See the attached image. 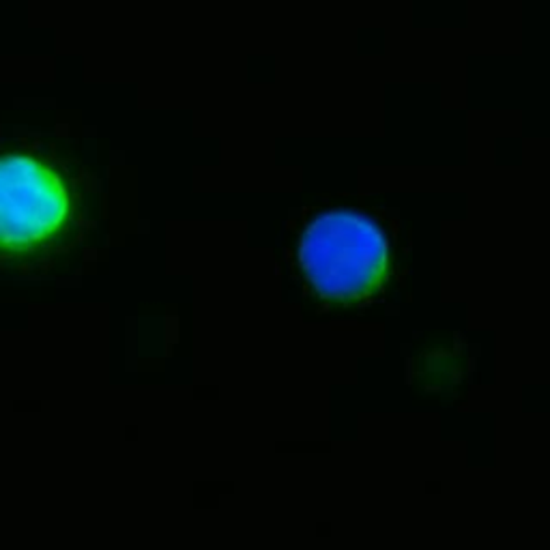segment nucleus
<instances>
[{"label": "nucleus", "mask_w": 550, "mask_h": 550, "mask_svg": "<svg viewBox=\"0 0 550 550\" xmlns=\"http://www.w3.org/2000/svg\"><path fill=\"white\" fill-rule=\"evenodd\" d=\"M67 170L37 153L0 155V269L60 252L77 224V196Z\"/></svg>", "instance_id": "1"}, {"label": "nucleus", "mask_w": 550, "mask_h": 550, "mask_svg": "<svg viewBox=\"0 0 550 550\" xmlns=\"http://www.w3.org/2000/svg\"><path fill=\"white\" fill-rule=\"evenodd\" d=\"M297 263L319 297L359 301L383 284L389 243L370 217L338 209L307 224L299 239Z\"/></svg>", "instance_id": "2"}]
</instances>
